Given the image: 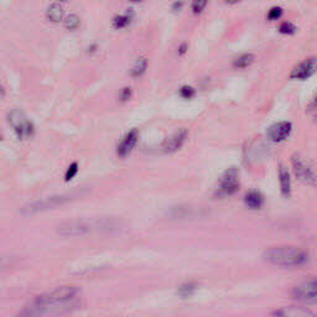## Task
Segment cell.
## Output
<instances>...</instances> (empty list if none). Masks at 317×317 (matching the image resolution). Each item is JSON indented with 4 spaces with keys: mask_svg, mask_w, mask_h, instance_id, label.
Listing matches in <instances>:
<instances>
[{
    "mask_svg": "<svg viewBox=\"0 0 317 317\" xmlns=\"http://www.w3.org/2000/svg\"><path fill=\"white\" fill-rule=\"evenodd\" d=\"M76 286H60L35 297L21 311L18 317H61L73 312L79 307Z\"/></svg>",
    "mask_w": 317,
    "mask_h": 317,
    "instance_id": "6da1fadb",
    "label": "cell"
},
{
    "mask_svg": "<svg viewBox=\"0 0 317 317\" xmlns=\"http://www.w3.org/2000/svg\"><path fill=\"white\" fill-rule=\"evenodd\" d=\"M116 221L112 218H78L61 223L57 227V234L65 238L84 237L94 233H104L117 228Z\"/></svg>",
    "mask_w": 317,
    "mask_h": 317,
    "instance_id": "7a4b0ae2",
    "label": "cell"
},
{
    "mask_svg": "<svg viewBox=\"0 0 317 317\" xmlns=\"http://www.w3.org/2000/svg\"><path fill=\"white\" fill-rule=\"evenodd\" d=\"M264 259L268 263L283 268L299 267L305 264L307 260L306 251L290 245L283 247H273L264 251Z\"/></svg>",
    "mask_w": 317,
    "mask_h": 317,
    "instance_id": "3957f363",
    "label": "cell"
},
{
    "mask_svg": "<svg viewBox=\"0 0 317 317\" xmlns=\"http://www.w3.org/2000/svg\"><path fill=\"white\" fill-rule=\"evenodd\" d=\"M83 193L84 190H75L67 193H61V195H55L42 199H37V201L31 202V203L24 206L21 208V215L34 216L37 215V213L48 211V209H55L56 207L64 206V204L68 203V202L79 198Z\"/></svg>",
    "mask_w": 317,
    "mask_h": 317,
    "instance_id": "277c9868",
    "label": "cell"
},
{
    "mask_svg": "<svg viewBox=\"0 0 317 317\" xmlns=\"http://www.w3.org/2000/svg\"><path fill=\"white\" fill-rule=\"evenodd\" d=\"M291 163L295 176L300 181L304 182L306 185L317 187V169L311 161L300 156V155H294L291 157Z\"/></svg>",
    "mask_w": 317,
    "mask_h": 317,
    "instance_id": "5b68a950",
    "label": "cell"
},
{
    "mask_svg": "<svg viewBox=\"0 0 317 317\" xmlns=\"http://www.w3.org/2000/svg\"><path fill=\"white\" fill-rule=\"evenodd\" d=\"M9 123L13 127L14 132L20 139H27L29 136H31L32 132H34L31 122H29L24 112H21L20 109H13L10 112Z\"/></svg>",
    "mask_w": 317,
    "mask_h": 317,
    "instance_id": "8992f818",
    "label": "cell"
},
{
    "mask_svg": "<svg viewBox=\"0 0 317 317\" xmlns=\"http://www.w3.org/2000/svg\"><path fill=\"white\" fill-rule=\"evenodd\" d=\"M295 300L305 304H317V279L304 281L291 290Z\"/></svg>",
    "mask_w": 317,
    "mask_h": 317,
    "instance_id": "52a82bcc",
    "label": "cell"
},
{
    "mask_svg": "<svg viewBox=\"0 0 317 317\" xmlns=\"http://www.w3.org/2000/svg\"><path fill=\"white\" fill-rule=\"evenodd\" d=\"M239 188V175L237 168H229L223 172L218 184V196H231Z\"/></svg>",
    "mask_w": 317,
    "mask_h": 317,
    "instance_id": "ba28073f",
    "label": "cell"
},
{
    "mask_svg": "<svg viewBox=\"0 0 317 317\" xmlns=\"http://www.w3.org/2000/svg\"><path fill=\"white\" fill-rule=\"evenodd\" d=\"M317 71V57H308L305 61H302L301 64L297 65L296 67L292 70L290 77L292 79H300V81H304V79L310 78L311 76L315 75Z\"/></svg>",
    "mask_w": 317,
    "mask_h": 317,
    "instance_id": "9c48e42d",
    "label": "cell"
},
{
    "mask_svg": "<svg viewBox=\"0 0 317 317\" xmlns=\"http://www.w3.org/2000/svg\"><path fill=\"white\" fill-rule=\"evenodd\" d=\"M291 130L292 124L290 122H279L269 127V129L267 130V136L274 143H280L290 135Z\"/></svg>",
    "mask_w": 317,
    "mask_h": 317,
    "instance_id": "30bf717a",
    "label": "cell"
},
{
    "mask_svg": "<svg viewBox=\"0 0 317 317\" xmlns=\"http://www.w3.org/2000/svg\"><path fill=\"white\" fill-rule=\"evenodd\" d=\"M186 139H187V130L186 129H179L176 133H174L169 138L165 139V141L161 145L164 152L170 154V152H175L180 149L185 144Z\"/></svg>",
    "mask_w": 317,
    "mask_h": 317,
    "instance_id": "8fae6325",
    "label": "cell"
},
{
    "mask_svg": "<svg viewBox=\"0 0 317 317\" xmlns=\"http://www.w3.org/2000/svg\"><path fill=\"white\" fill-rule=\"evenodd\" d=\"M274 317H317L311 310L301 306H289L273 312Z\"/></svg>",
    "mask_w": 317,
    "mask_h": 317,
    "instance_id": "7c38bea8",
    "label": "cell"
},
{
    "mask_svg": "<svg viewBox=\"0 0 317 317\" xmlns=\"http://www.w3.org/2000/svg\"><path fill=\"white\" fill-rule=\"evenodd\" d=\"M136 143H138V130L132 129L119 143L118 149H117V152H118L119 156H127L134 149V146L136 145Z\"/></svg>",
    "mask_w": 317,
    "mask_h": 317,
    "instance_id": "4fadbf2b",
    "label": "cell"
},
{
    "mask_svg": "<svg viewBox=\"0 0 317 317\" xmlns=\"http://www.w3.org/2000/svg\"><path fill=\"white\" fill-rule=\"evenodd\" d=\"M244 202L250 209H260L264 204V196L259 191L250 190L245 193Z\"/></svg>",
    "mask_w": 317,
    "mask_h": 317,
    "instance_id": "5bb4252c",
    "label": "cell"
},
{
    "mask_svg": "<svg viewBox=\"0 0 317 317\" xmlns=\"http://www.w3.org/2000/svg\"><path fill=\"white\" fill-rule=\"evenodd\" d=\"M279 184H280V191L285 197H289L291 193V179L290 174L286 170L285 166H280L279 169Z\"/></svg>",
    "mask_w": 317,
    "mask_h": 317,
    "instance_id": "9a60e30c",
    "label": "cell"
},
{
    "mask_svg": "<svg viewBox=\"0 0 317 317\" xmlns=\"http://www.w3.org/2000/svg\"><path fill=\"white\" fill-rule=\"evenodd\" d=\"M46 16H47L48 20L52 21V23H59V21H61L62 19H64V9H62V7L60 4L54 3V4H51L50 7L47 8Z\"/></svg>",
    "mask_w": 317,
    "mask_h": 317,
    "instance_id": "2e32d148",
    "label": "cell"
},
{
    "mask_svg": "<svg viewBox=\"0 0 317 317\" xmlns=\"http://www.w3.org/2000/svg\"><path fill=\"white\" fill-rule=\"evenodd\" d=\"M196 290H197V284L196 283H187V284H184V285L180 286L177 294H179V296L182 297V299H187V297L192 296V295L195 294Z\"/></svg>",
    "mask_w": 317,
    "mask_h": 317,
    "instance_id": "e0dca14e",
    "label": "cell"
},
{
    "mask_svg": "<svg viewBox=\"0 0 317 317\" xmlns=\"http://www.w3.org/2000/svg\"><path fill=\"white\" fill-rule=\"evenodd\" d=\"M147 67V60L144 59V57H140V59L136 60V62L134 64V66L132 68V76L133 77H140L141 75H144V72L146 71Z\"/></svg>",
    "mask_w": 317,
    "mask_h": 317,
    "instance_id": "ac0fdd59",
    "label": "cell"
},
{
    "mask_svg": "<svg viewBox=\"0 0 317 317\" xmlns=\"http://www.w3.org/2000/svg\"><path fill=\"white\" fill-rule=\"evenodd\" d=\"M254 61V55L251 54H244L242 56L237 57L236 61H234V67L236 68H245L250 66Z\"/></svg>",
    "mask_w": 317,
    "mask_h": 317,
    "instance_id": "d6986e66",
    "label": "cell"
},
{
    "mask_svg": "<svg viewBox=\"0 0 317 317\" xmlns=\"http://www.w3.org/2000/svg\"><path fill=\"white\" fill-rule=\"evenodd\" d=\"M79 25H81V20H79V18L77 15H75V14H72V15L67 16L66 20H65V27H66L67 30H77Z\"/></svg>",
    "mask_w": 317,
    "mask_h": 317,
    "instance_id": "ffe728a7",
    "label": "cell"
},
{
    "mask_svg": "<svg viewBox=\"0 0 317 317\" xmlns=\"http://www.w3.org/2000/svg\"><path fill=\"white\" fill-rule=\"evenodd\" d=\"M130 19L132 18L129 15H119L113 20V25L117 29H123V27H125L130 23Z\"/></svg>",
    "mask_w": 317,
    "mask_h": 317,
    "instance_id": "44dd1931",
    "label": "cell"
},
{
    "mask_svg": "<svg viewBox=\"0 0 317 317\" xmlns=\"http://www.w3.org/2000/svg\"><path fill=\"white\" fill-rule=\"evenodd\" d=\"M279 31H280L281 34L292 35V34H295V31H296V26H295L292 23H290V21H285V23L281 24L280 27H279Z\"/></svg>",
    "mask_w": 317,
    "mask_h": 317,
    "instance_id": "7402d4cb",
    "label": "cell"
},
{
    "mask_svg": "<svg viewBox=\"0 0 317 317\" xmlns=\"http://www.w3.org/2000/svg\"><path fill=\"white\" fill-rule=\"evenodd\" d=\"M195 94H196V91L192 88V87L184 86L180 88V95H181L182 98H185V99H191V98H192Z\"/></svg>",
    "mask_w": 317,
    "mask_h": 317,
    "instance_id": "603a6c76",
    "label": "cell"
},
{
    "mask_svg": "<svg viewBox=\"0 0 317 317\" xmlns=\"http://www.w3.org/2000/svg\"><path fill=\"white\" fill-rule=\"evenodd\" d=\"M283 9H281L280 7H274L272 8V9L268 12V19L269 20H278V19H280V16L283 15Z\"/></svg>",
    "mask_w": 317,
    "mask_h": 317,
    "instance_id": "cb8c5ba5",
    "label": "cell"
},
{
    "mask_svg": "<svg viewBox=\"0 0 317 317\" xmlns=\"http://www.w3.org/2000/svg\"><path fill=\"white\" fill-rule=\"evenodd\" d=\"M207 3L203 2V0H197V2H193L192 5H191V8H192V12L195 14H199L202 13L204 10V8H206Z\"/></svg>",
    "mask_w": 317,
    "mask_h": 317,
    "instance_id": "d4e9b609",
    "label": "cell"
},
{
    "mask_svg": "<svg viewBox=\"0 0 317 317\" xmlns=\"http://www.w3.org/2000/svg\"><path fill=\"white\" fill-rule=\"evenodd\" d=\"M77 171H78V165L76 163H73L72 165L70 166V168H68V170H67V172H66V180L68 181V180H71L72 179L73 176H76V174H77Z\"/></svg>",
    "mask_w": 317,
    "mask_h": 317,
    "instance_id": "484cf974",
    "label": "cell"
},
{
    "mask_svg": "<svg viewBox=\"0 0 317 317\" xmlns=\"http://www.w3.org/2000/svg\"><path fill=\"white\" fill-rule=\"evenodd\" d=\"M130 95H132V89H130V88H123L122 91H120L119 98H120V100L125 102V100L129 99Z\"/></svg>",
    "mask_w": 317,
    "mask_h": 317,
    "instance_id": "4316f807",
    "label": "cell"
},
{
    "mask_svg": "<svg viewBox=\"0 0 317 317\" xmlns=\"http://www.w3.org/2000/svg\"><path fill=\"white\" fill-rule=\"evenodd\" d=\"M12 261H13L12 256H0V269L12 265Z\"/></svg>",
    "mask_w": 317,
    "mask_h": 317,
    "instance_id": "83f0119b",
    "label": "cell"
},
{
    "mask_svg": "<svg viewBox=\"0 0 317 317\" xmlns=\"http://www.w3.org/2000/svg\"><path fill=\"white\" fill-rule=\"evenodd\" d=\"M171 8H172V12H179V10L182 8V3H181V2L174 3Z\"/></svg>",
    "mask_w": 317,
    "mask_h": 317,
    "instance_id": "f1b7e54d",
    "label": "cell"
},
{
    "mask_svg": "<svg viewBox=\"0 0 317 317\" xmlns=\"http://www.w3.org/2000/svg\"><path fill=\"white\" fill-rule=\"evenodd\" d=\"M186 48H187V45H186V43H182V45L180 46V51H179V54H180V55L185 54V52H186Z\"/></svg>",
    "mask_w": 317,
    "mask_h": 317,
    "instance_id": "f546056e",
    "label": "cell"
},
{
    "mask_svg": "<svg viewBox=\"0 0 317 317\" xmlns=\"http://www.w3.org/2000/svg\"><path fill=\"white\" fill-rule=\"evenodd\" d=\"M316 108H317V94H316L315 99L312 100V103H311V105H310V109H316Z\"/></svg>",
    "mask_w": 317,
    "mask_h": 317,
    "instance_id": "4dcf8cb0",
    "label": "cell"
},
{
    "mask_svg": "<svg viewBox=\"0 0 317 317\" xmlns=\"http://www.w3.org/2000/svg\"><path fill=\"white\" fill-rule=\"evenodd\" d=\"M316 119H317V116H316Z\"/></svg>",
    "mask_w": 317,
    "mask_h": 317,
    "instance_id": "1f68e13d",
    "label": "cell"
}]
</instances>
